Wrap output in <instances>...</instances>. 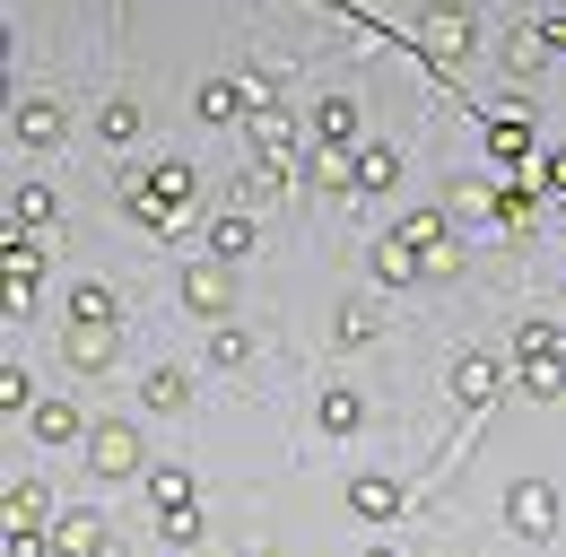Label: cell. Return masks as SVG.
Segmentation results:
<instances>
[{
  "label": "cell",
  "instance_id": "5b68a950",
  "mask_svg": "<svg viewBox=\"0 0 566 557\" xmlns=\"http://www.w3.org/2000/svg\"><path fill=\"white\" fill-rule=\"evenodd\" d=\"M18 139H27V148H53V139H62V105H53V96H27V105H18Z\"/></svg>",
  "mask_w": 566,
  "mask_h": 557
},
{
  "label": "cell",
  "instance_id": "e0dca14e",
  "mask_svg": "<svg viewBox=\"0 0 566 557\" xmlns=\"http://www.w3.org/2000/svg\"><path fill=\"white\" fill-rule=\"evenodd\" d=\"M157 505H166V514H192V480H184V471H157Z\"/></svg>",
  "mask_w": 566,
  "mask_h": 557
},
{
  "label": "cell",
  "instance_id": "8992f818",
  "mask_svg": "<svg viewBox=\"0 0 566 557\" xmlns=\"http://www.w3.org/2000/svg\"><path fill=\"white\" fill-rule=\"evenodd\" d=\"M53 549L62 557H96L105 549V523H96V514H62V523H53Z\"/></svg>",
  "mask_w": 566,
  "mask_h": 557
},
{
  "label": "cell",
  "instance_id": "d6986e66",
  "mask_svg": "<svg viewBox=\"0 0 566 557\" xmlns=\"http://www.w3.org/2000/svg\"><path fill=\"white\" fill-rule=\"evenodd\" d=\"M71 366H114V323H105V332H78Z\"/></svg>",
  "mask_w": 566,
  "mask_h": 557
},
{
  "label": "cell",
  "instance_id": "ba28073f",
  "mask_svg": "<svg viewBox=\"0 0 566 557\" xmlns=\"http://www.w3.org/2000/svg\"><path fill=\"white\" fill-rule=\"evenodd\" d=\"M244 96H253L244 78H201V114H210V123H235V114H244Z\"/></svg>",
  "mask_w": 566,
  "mask_h": 557
},
{
  "label": "cell",
  "instance_id": "9c48e42d",
  "mask_svg": "<svg viewBox=\"0 0 566 557\" xmlns=\"http://www.w3.org/2000/svg\"><path fill=\"white\" fill-rule=\"evenodd\" d=\"M71 323H78V332H105V323H114V287H96V278H87V287L71 296Z\"/></svg>",
  "mask_w": 566,
  "mask_h": 557
},
{
  "label": "cell",
  "instance_id": "7a4b0ae2",
  "mask_svg": "<svg viewBox=\"0 0 566 557\" xmlns=\"http://www.w3.org/2000/svg\"><path fill=\"white\" fill-rule=\"evenodd\" d=\"M505 505H514V532H532V540L558 523V496H549V480H523L514 496H505Z\"/></svg>",
  "mask_w": 566,
  "mask_h": 557
},
{
  "label": "cell",
  "instance_id": "9a60e30c",
  "mask_svg": "<svg viewBox=\"0 0 566 557\" xmlns=\"http://www.w3.org/2000/svg\"><path fill=\"white\" fill-rule=\"evenodd\" d=\"M357 418H366V401H357V392H323V427H332V435H349Z\"/></svg>",
  "mask_w": 566,
  "mask_h": 557
},
{
  "label": "cell",
  "instance_id": "7c38bea8",
  "mask_svg": "<svg viewBox=\"0 0 566 557\" xmlns=\"http://www.w3.org/2000/svg\"><path fill=\"white\" fill-rule=\"evenodd\" d=\"M35 435H44V444H71V435H78V410H71V401H44V410H35Z\"/></svg>",
  "mask_w": 566,
  "mask_h": 557
},
{
  "label": "cell",
  "instance_id": "6da1fadb",
  "mask_svg": "<svg viewBox=\"0 0 566 557\" xmlns=\"http://www.w3.org/2000/svg\"><path fill=\"white\" fill-rule=\"evenodd\" d=\"M514 357H523L532 392H558V383H566V357H558V332H549V323H532V332L514 340Z\"/></svg>",
  "mask_w": 566,
  "mask_h": 557
},
{
  "label": "cell",
  "instance_id": "8fae6325",
  "mask_svg": "<svg viewBox=\"0 0 566 557\" xmlns=\"http://www.w3.org/2000/svg\"><path fill=\"white\" fill-rule=\"evenodd\" d=\"M462 44H471V18L462 9H436L427 18V53H462Z\"/></svg>",
  "mask_w": 566,
  "mask_h": 557
},
{
  "label": "cell",
  "instance_id": "5bb4252c",
  "mask_svg": "<svg viewBox=\"0 0 566 557\" xmlns=\"http://www.w3.org/2000/svg\"><path fill=\"white\" fill-rule=\"evenodd\" d=\"M349 505H357V514H392V505H401V487H392V480H357Z\"/></svg>",
  "mask_w": 566,
  "mask_h": 557
},
{
  "label": "cell",
  "instance_id": "30bf717a",
  "mask_svg": "<svg viewBox=\"0 0 566 557\" xmlns=\"http://www.w3.org/2000/svg\"><path fill=\"white\" fill-rule=\"evenodd\" d=\"M210 253H218V262L253 253V218H235V209H227V218H210Z\"/></svg>",
  "mask_w": 566,
  "mask_h": 557
},
{
  "label": "cell",
  "instance_id": "603a6c76",
  "mask_svg": "<svg viewBox=\"0 0 566 557\" xmlns=\"http://www.w3.org/2000/svg\"><path fill=\"white\" fill-rule=\"evenodd\" d=\"M9 557H44V540H35V532H18V523H9Z\"/></svg>",
  "mask_w": 566,
  "mask_h": 557
},
{
  "label": "cell",
  "instance_id": "ac0fdd59",
  "mask_svg": "<svg viewBox=\"0 0 566 557\" xmlns=\"http://www.w3.org/2000/svg\"><path fill=\"white\" fill-rule=\"evenodd\" d=\"M314 123H323V139H332V148H340V139L357 132V105H349V96H332V105H323V114H314Z\"/></svg>",
  "mask_w": 566,
  "mask_h": 557
},
{
  "label": "cell",
  "instance_id": "277c9868",
  "mask_svg": "<svg viewBox=\"0 0 566 557\" xmlns=\"http://www.w3.org/2000/svg\"><path fill=\"white\" fill-rule=\"evenodd\" d=\"M184 305H192V314H227V305H235V278L218 271V262H210V271H192V278H184Z\"/></svg>",
  "mask_w": 566,
  "mask_h": 557
},
{
  "label": "cell",
  "instance_id": "52a82bcc",
  "mask_svg": "<svg viewBox=\"0 0 566 557\" xmlns=\"http://www.w3.org/2000/svg\"><path fill=\"white\" fill-rule=\"evenodd\" d=\"M496 375H505V366H496L489 348H471V357L453 366V392H462V401H489V392H496Z\"/></svg>",
  "mask_w": 566,
  "mask_h": 557
},
{
  "label": "cell",
  "instance_id": "3957f363",
  "mask_svg": "<svg viewBox=\"0 0 566 557\" xmlns=\"http://www.w3.org/2000/svg\"><path fill=\"white\" fill-rule=\"evenodd\" d=\"M87 462H96V471H140V435H132V427H96V435H87Z\"/></svg>",
  "mask_w": 566,
  "mask_h": 557
},
{
  "label": "cell",
  "instance_id": "4fadbf2b",
  "mask_svg": "<svg viewBox=\"0 0 566 557\" xmlns=\"http://www.w3.org/2000/svg\"><path fill=\"white\" fill-rule=\"evenodd\" d=\"M392 175H401L392 148H366V157H357V183H366V192H392Z\"/></svg>",
  "mask_w": 566,
  "mask_h": 557
},
{
  "label": "cell",
  "instance_id": "44dd1931",
  "mask_svg": "<svg viewBox=\"0 0 566 557\" xmlns=\"http://www.w3.org/2000/svg\"><path fill=\"white\" fill-rule=\"evenodd\" d=\"M96 132H105V139H140V105H105Z\"/></svg>",
  "mask_w": 566,
  "mask_h": 557
},
{
  "label": "cell",
  "instance_id": "ffe728a7",
  "mask_svg": "<svg viewBox=\"0 0 566 557\" xmlns=\"http://www.w3.org/2000/svg\"><path fill=\"white\" fill-rule=\"evenodd\" d=\"M453 209H462V218H505L489 183H453Z\"/></svg>",
  "mask_w": 566,
  "mask_h": 557
},
{
  "label": "cell",
  "instance_id": "cb8c5ba5",
  "mask_svg": "<svg viewBox=\"0 0 566 557\" xmlns=\"http://www.w3.org/2000/svg\"><path fill=\"white\" fill-rule=\"evenodd\" d=\"M375 557H384V549H375Z\"/></svg>",
  "mask_w": 566,
  "mask_h": 557
},
{
  "label": "cell",
  "instance_id": "7402d4cb",
  "mask_svg": "<svg viewBox=\"0 0 566 557\" xmlns=\"http://www.w3.org/2000/svg\"><path fill=\"white\" fill-rule=\"evenodd\" d=\"M9 209H18L27 227H44V218H53V192H44V183H18V201H9Z\"/></svg>",
  "mask_w": 566,
  "mask_h": 557
},
{
  "label": "cell",
  "instance_id": "2e32d148",
  "mask_svg": "<svg viewBox=\"0 0 566 557\" xmlns=\"http://www.w3.org/2000/svg\"><path fill=\"white\" fill-rule=\"evenodd\" d=\"M140 401H148V410H175V401H184V375H175V366H157V375L140 383Z\"/></svg>",
  "mask_w": 566,
  "mask_h": 557
}]
</instances>
